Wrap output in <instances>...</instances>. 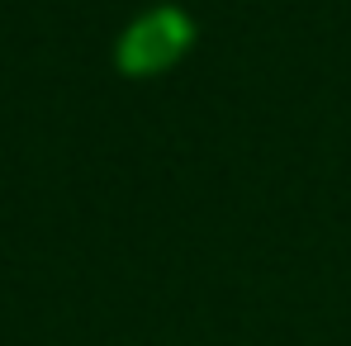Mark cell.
Masks as SVG:
<instances>
[{
	"instance_id": "6da1fadb",
	"label": "cell",
	"mask_w": 351,
	"mask_h": 346,
	"mask_svg": "<svg viewBox=\"0 0 351 346\" xmlns=\"http://www.w3.org/2000/svg\"><path fill=\"white\" fill-rule=\"evenodd\" d=\"M180 43H185V24H180L176 14H157V19H147V24H138V29L128 34L123 62L138 66V71H147V66H162Z\"/></svg>"
}]
</instances>
